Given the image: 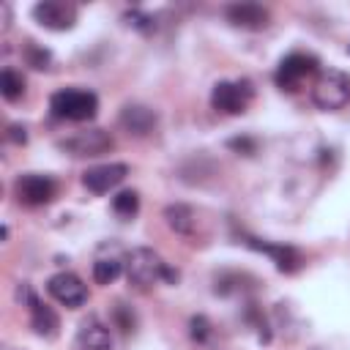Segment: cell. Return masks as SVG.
<instances>
[{"label":"cell","mask_w":350,"mask_h":350,"mask_svg":"<svg viewBox=\"0 0 350 350\" xmlns=\"http://www.w3.org/2000/svg\"><path fill=\"white\" fill-rule=\"evenodd\" d=\"M126 276L139 290H148L156 282H170V284L178 282V271H172L161 260V254L148 249V246H137L126 254Z\"/></svg>","instance_id":"6da1fadb"},{"label":"cell","mask_w":350,"mask_h":350,"mask_svg":"<svg viewBox=\"0 0 350 350\" xmlns=\"http://www.w3.org/2000/svg\"><path fill=\"white\" fill-rule=\"evenodd\" d=\"M49 109L60 120L85 123V120H93L96 118V112H98V96L93 90H85V88H63V90L52 93Z\"/></svg>","instance_id":"7a4b0ae2"},{"label":"cell","mask_w":350,"mask_h":350,"mask_svg":"<svg viewBox=\"0 0 350 350\" xmlns=\"http://www.w3.org/2000/svg\"><path fill=\"white\" fill-rule=\"evenodd\" d=\"M312 101L325 112L342 109L350 101V77L336 68L320 71L314 79V88H312Z\"/></svg>","instance_id":"3957f363"},{"label":"cell","mask_w":350,"mask_h":350,"mask_svg":"<svg viewBox=\"0 0 350 350\" xmlns=\"http://www.w3.org/2000/svg\"><path fill=\"white\" fill-rule=\"evenodd\" d=\"M254 98V88L249 79H221L211 90V107L224 115H241Z\"/></svg>","instance_id":"277c9868"},{"label":"cell","mask_w":350,"mask_h":350,"mask_svg":"<svg viewBox=\"0 0 350 350\" xmlns=\"http://www.w3.org/2000/svg\"><path fill=\"white\" fill-rule=\"evenodd\" d=\"M14 194L22 205H30V208H38V205H46L55 200L57 194V183L52 175H41V172H25L14 180Z\"/></svg>","instance_id":"5b68a950"},{"label":"cell","mask_w":350,"mask_h":350,"mask_svg":"<svg viewBox=\"0 0 350 350\" xmlns=\"http://www.w3.org/2000/svg\"><path fill=\"white\" fill-rule=\"evenodd\" d=\"M317 57L314 55H309V52H290V55H284L282 60H279V66H276V74H273V79H276V85L282 88V90H295L309 74H314L317 71Z\"/></svg>","instance_id":"8992f818"},{"label":"cell","mask_w":350,"mask_h":350,"mask_svg":"<svg viewBox=\"0 0 350 350\" xmlns=\"http://www.w3.org/2000/svg\"><path fill=\"white\" fill-rule=\"evenodd\" d=\"M112 145H115V139L104 129H85V131H77L71 137L57 139V148L60 150H66L71 156H88V159L112 150Z\"/></svg>","instance_id":"52a82bcc"},{"label":"cell","mask_w":350,"mask_h":350,"mask_svg":"<svg viewBox=\"0 0 350 350\" xmlns=\"http://www.w3.org/2000/svg\"><path fill=\"white\" fill-rule=\"evenodd\" d=\"M46 293H49L57 304H63V306H68V309H79V306L88 301V287H85V282H82L77 273H71V271H60V273L49 276Z\"/></svg>","instance_id":"ba28073f"},{"label":"cell","mask_w":350,"mask_h":350,"mask_svg":"<svg viewBox=\"0 0 350 350\" xmlns=\"http://www.w3.org/2000/svg\"><path fill=\"white\" fill-rule=\"evenodd\" d=\"M33 19L46 30H71L77 25V5L66 0H41L33 5Z\"/></svg>","instance_id":"9c48e42d"},{"label":"cell","mask_w":350,"mask_h":350,"mask_svg":"<svg viewBox=\"0 0 350 350\" xmlns=\"http://www.w3.org/2000/svg\"><path fill=\"white\" fill-rule=\"evenodd\" d=\"M129 175V164L123 161H109V164H98V167H90L82 172V183L88 191L93 194H107L112 191L115 186H120Z\"/></svg>","instance_id":"30bf717a"},{"label":"cell","mask_w":350,"mask_h":350,"mask_svg":"<svg viewBox=\"0 0 350 350\" xmlns=\"http://www.w3.org/2000/svg\"><path fill=\"white\" fill-rule=\"evenodd\" d=\"M243 243L252 246L254 252L268 254V257L276 262V268H279L282 273H293V271H298L301 262H304L301 252L293 249V246H284V243H268V241H260V238H252V235H243Z\"/></svg>","instance_id":"8fae6325"},{"label":"cell","mask_w":350,"mask_h":350,"mask_svg":"<svg viewBox=\"0 0 350 350\" xmlns=\"http://www.w3.org/2000/svg\"><path fill=\"white\" fill-rule=\"evenodd\" d=\"M118 123H120V129L129 131L131 137H148V134L156 129L159 115H156V109L148 107V104H126V107L120 109Z\"/></svg>","instance_id":"7c38bea8"},{"label":"cell","mask_w":350,"mask_h":350,"mask_svg":"<svg viewBox=\"0 0 350 350\" xmlns=\"http://www.w3.org/2000/svg\"><path fill=\"white\" fill-rule=\"evenodd\" d=\"M19 295H22V298L30 304V325H33V331H36L38 336H44V339L57 336L60 320H57L55 309H52V306H46V304H41V301H38V298L30 293V287H27V284H22Z\"/></svg>","instance_id":"4fadbf2b"},{"label":"cell","mask_w":350,"mask_h":350,"mask_svg":"<svg viewBox=\"0 0 350 350\" xmlns=\"http://www.w3.org/2000/svg\"><path fill=\"white\" fill-rule=\"evenodd\" d=\"M224 16L232 27H241V30H262L268 27V19H271L268 8L260 3H232L227 5Z\"/></svg>","instance_id":"5bb4252c"},{"label":"cell","mask_w":350,"mask_h":350,"mask_svg":"<svg viewBox=\"0 0 350 350\" xmlns=\"http://www.w3.org/2000/svg\"><path fill=\"white\" fill-rule=\"evenodd\" d=\"M74 350H112L109 328L96 317L82 320V325L77 328V336H74Z\"/></svg>","instance_id":"9a60e30c"},{"label":"cell","mask_w":350,"mask_h":350,"mask_svg":"<svg viewBox=\"0 0 350 350\" xmlns=\"http://www.w3.org/2000/svg\"><path fill=\"white\" fill-rule=\"evenodd\" d=\"M164 219L170 224V230H175L178 235H191L194 232V208L191 205H183V202H175V205H167L164 208Z\"/></svg>","instance_id":"2e32d148"},{"label":"cell","mask_w":350,"mask_h":350,"mask_svg":"<svg viewBox=\"0 0 350 350\" xmlns=\"http://www.w3.org/2000/svg\"><path fill=\"white\" fill-rule=\"evenodd\" d=\"M0 93H3V98L16 101V98L25 93V77H22L16 68L5 66V68L0 71Z\"/></svg>","instance_id":"e0dca14e"},{"label":"cell","mask_w":350,"mask_h":350,"mask_svg":"<svg viewBox=\"0 0 350 350\" xmlns=\"http://www.w3.org/2000/svg\"><path fill=\"white\" fill-rule=\"evenodd\" d=\"M120 271H123V262L118 257H98L93 262V279L98 284H112L120 276Z\"/></svg>","instance_id":"ac0fdd59"},{"label":"cell","mask_w":350,"mask_h":350,"mask_svg":"<svg viewBox=\"0 0 350 350\" xmlns=\"http://www.w3.org/2000/svg\"><path fill=\"white\" fill-rule=\"evenodd\" d=\"M112 211H115L120 219H131V216H137V211H139V194H137L134 189H123V191H118V194L112 197Z\"/></svg>","instance_id":"d6986e66"},{"label":"cell","mask_w":350,"mask_h":350,"mask_svg":"<svg viewBox=\"0 0 350 350\" xmlns=\"http://www.w3.org/2000/svg\"><path fill=\"white\" fill-rule=\"evenodd\" d=\"M22 55H25V63L33 66V68H38V71L52 68V52L44 49V46H38L36 41H27L25 49H22Z\"/></svg>","instance_id":"ffe728a7"},{"label":"cell","mask_w":350,"mask_h":350,"mask_svg":"<svg viewBox=\"0 0 350 350\" xmlns=\"http://www.w3.org/2000/svg\"><path fill=\"white\" fill-rule=\"evenodd\" d=\"M112 320H115V325H118L123 334H131L134 325H137V317H134L131 306H126L123 301H118V304L112 306Z\"/></svg>","instance_id":"44dd1931"},{"label":"cell","mask_w":350,"mask_h":350,"mask_svg":"<svg viewBox=\"0 0 350 350\" xmlns=\"http://www.w3.org/2000/svg\"><path fill=\"white\" fill-rule=\"evenodd\" d=\"M208 334H211V323H208V317H202V314L191 317V339H194V342H205Z\"/></svg>","instance_id":"7402d4cb"},{"label":"cell","mask_w":350,"mask_h":350,"mask_svg":"<svg viewBox=\"0 0 350 350\" xmlns=\"http://www.w3.org/2000/svg\"><path fill=\"white\" fill-rule=\"evenodd\" d=\"M126 19H129V25H134L137 30H145V33H150V30H153V19H150L148 14H142V11H137V8H134V11H129V14H126Z\"/></svg>","instance_id":"603a6c76"},{"label":"cell","mask_w":350,"mask_h":350,"mask_svg":"<svg viewBox=\"0 0 350 350\" xmlns=\"http://www.w3.org/2000/svg\"><path fill=\"white\" fill-rule=\"evenodd\" d=\"M227 145H230V148H235V150H243L246 156H252V153H254V148H257V142H254V139H249V137H238V139H230Z\"/></svg>","instance_id":"cb8c5ba5"},{"label":"cell","mask_w":350,"mask_h":350,"mask_svg":"<svg viewBox=\"0 0 350 350\" xmlns=\"http://www.w3.org/2000/svg\"><path fill=\"white\" fill-rule=\"evenodd\" d=\"M8 139L16 142V145H25V142H27V129L19 126V123H11V126H8Z\"/></svg>","instance_id":"d4e9b609"},{"label":"cell","mask_w":350,"mask_h":350,"mask_svg":"<svg viewBox=\"0 0 350 350\" xmlns=\"http://www.w3.org/2000/svg\"><path fill=\"white\" fill-rule=\"evenodd\" d=\"M347 55H350V44H347Z\"/></svg>","instance_id":"484cf974"}]
</instances>
